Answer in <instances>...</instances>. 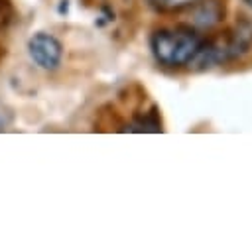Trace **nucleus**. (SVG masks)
Here are the masks:
<instances>
[{
  "instance_id": "f257e3e1",
  "label": "nucleus",
  "mask_w": 252,
  "mask_h": 250,
  "mask_svg": "<svg viewBox=\"0 0 252 250\" xmlns=\"http://www.w3.org/2000/svg\"><path fill=\"white\" fill-rule=\"evenodd\" d=\"M205 45V37L193 26L158 28L150 35V49L161 67H195Z\"/></svg>"
},
{
  "instance_id": "f03ea898",
  "label": "nucleus",
  "mask_w": 252,
  "mask_h": 250,
  "mask_svg": "<svg viewBox=\"0 0 252 250\" xmlns=\"http://www.w3.org/2000/svg\"><path fill=\"white\" fill-rule=\"evenodd\" d=\"M28 53L37 67H41L45 71H53L61 65L63 45L55 35H51L47 31H37L28 41Z\"/></svg>"
},
{
  "instance_id": "7ed1b4c3",
  "label": "nucleus",
  "mask_w": 252,
  "mask_h": 250,
  "mask_svg": "<svg viewBox=\"0 0 252 250\" xmlns=\"http://www.w3.org/2000/svg\"><path fill=\"white\" fill-rule=\"evenodd\" d=\"M191 22L195 30H211L224 20V0H197L191 8Z\"/></svg>"
},
{
  "instance_id": "20e7f679",
  "label": "nucleus",
  "mask_w": 252,
  "mask_h": 250,
  "mask_svg": "<svg viewBox=\"0 0 252 250\" xmlns=\"http://www.w3.org/2000/svg\"><path fill=\"white\" fill-rule=\"evenodd\" d=\"M146 2H148V6H152L156 12L173 14V12L189 10L197 0H146Z\"/></svg>"
},
{
  "instance_id": "39448f33",
  "label": "nucleus",
  "mask_w": 252,
  "mask_h": 250,
  "mask_svg": "<svg viewBox=\"0 0 252 250\" xmlns=\"http://www.w3.org/2000/svg\"><path fill=\"white\" fill-rule=\"evenodd\" d=\"M244 2H246V4H250V6H252V0H244Z\"/></svg>"
}]
</instances>
